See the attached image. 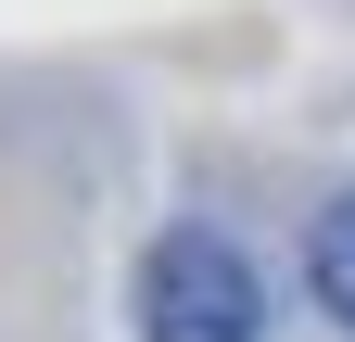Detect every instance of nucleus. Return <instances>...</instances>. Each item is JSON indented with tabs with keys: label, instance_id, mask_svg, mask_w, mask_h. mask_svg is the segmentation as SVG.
I'll return each mask as SVG.
<instances>
[{
	"label": "nucleus",
	"instance_id": "obj_1",
	"mask_svg": "<svg viewBox=\"0 0 355 342\" xmlns=\"http://www.w3.org/2000/svg\"><path fill=\"white\" fill-rule=\"evenodd\" d=\"M140 342H266V279L229 228H165L140 253Z\"/></svg>",
	"mask_w": 355,
	"mask_h": 342
},
{
	"label": "nucleus",
	"instance_id": "obj_2",
	"mask_svg": "<svg viewBox=\"0 0 355 342\" xmlns=\"http://www.w3.org/2000/svg\"><path fill=\"white\" fill-rule=\"evenodd\" d=\"M304 279H318V305L355 330V190L318 203V228H304Z\"/></svg>",
	"mask_w": 355,
	"mask_h": 342
}]
</instances>
